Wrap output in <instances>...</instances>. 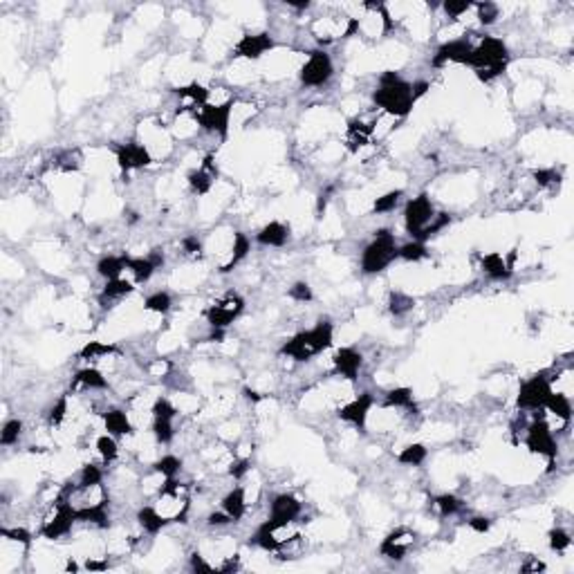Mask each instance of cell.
<instances>
[{"label": "cell", "instance_id": "6da1fadb", "mask_svg": "<svg viewBox=\"0 0 574 574\" xmlns=\"http://www.w3.org/2000/svg\"><path fill=\"white\" fill-rule=\"evenodd\" d=\"M372 102L386 115L404 119L411 115L413 106L417 104L413 97V83L404 81L397 72H384L379 76L377 90L372 92Z\"/></svg>", "mask_w": 574, "mask_h": 574}, {"label": "cell", "instance_id": "7a4b0ae2", "mask_svg": "<svg viewBox=\"0 0 574 574\" xmlns=\"http://www.w3.org/2000/svg\"><path fill=\"white\" fill-rule=\"evenodd\" d=\"M507 61H510V50L505 43L496 36H484L478 46H473L467 65L476 70V76L482 83H489L507 70Z\"/></svg>", "mask_w": 574, "mask_h": 574}, {"label": "cell", "instance_id": "3957f363", "mask_svg": "<svg viewBox=\"0 0 574 574\" xmlns=\"http://www.w3.org/2000/svg\"><path fill=\"white\" fill-rule=\"evenodd\" d=\"M332 339H335V326L330 321H318L314 328L303 330V332L294 335L290 341H285L281 348V355L299 363L310 361L332 346Z\"/></svg>", "mask_w": 574, "mask_h": 574}, {"label": "cell", "instance_id": "277c9868", "mask_svg": "<svg viewBox=\"0 0 574 574\" xmlns=\"http://www.w3.org/2000/svg\"><path fill=\"white\" fill-rule=\"evenodd\" d=\"M397 240L395 234L388 229L374 231V238L366 249L361 251V272L363 274H379L393 260H397Z\"/></svg>", "mask_w": 574, "mask_h": 574}, {"label": "cell", "instance_id": "5b68a950", "mask_svg": "<svg viewBox=\"0 0 574 574\" xmlns=\"http://www.w3.org/2000/svg\"><path fill=\"white\" fill-rule=\"evenodd\" d=\"M74 523H79V518H76V510L70 505V500L65 498L63 493L57 496V500L52 503L50 512L46 514L41 523V529L38 534L48 540H59L63 536H68L72 532Z\"/></svg>", "mask_w": 574, "mask_h": 574}, {"label": "cell", "instance_id": "8992f818", "mask_svg": "<svg viewBox=\"0 0 574 574\" xmlns=\"http://www.w3.org/2000/svg\"><path fill=\"white\" fill-rule=\"evenodd\" d=\"M525 447L536 456H543L550 462V469L554 467V460L559 456V444L554 438V430L547 426V422L538 413L534 415L532 424L525 428Z\"/></svg>", "mask_w": 574, "mask_h": 574}, {"label": "cell", "instance_id": "52a82bcc", "mask_svg": "<svg viewBox=\"0 0 574 574\" xmlns=\"http://www.w3.org/2000/svg\"><path fill=\"white\" fill-rule=\"evenodd\" d=\"M552 391L554 388H552V377H547V372L532 374V377L521 384L516 404L521 411H540Z\"/></svg>", "mask_w": 574, "mask_h": 574}, {"label": "cell", "instance_id": "ba28073f", "mask_svg": "<svg viewBox=\"0 0 574 574\" xmlns=\"http://www.w3.org/2000/svg\"><path fill=\"white\" fill-rule=\"evenodd\" d=\"M231 115H234V104H204L193 113L195 124L206 132H216L220 137H227L231 126Z\"/></svg>", "mask_w": 574, "mask_h": 574}, {"label": "cell", "instance_id": "9c48e42d", "mask_svg": "<svg viewBox=\"0 0 574 574\" xmlns=\"http://www.w3.org/2000/svg\"><path fill=\"white\" fill-rule=\"evenodd\" d=\"M153 438L158 444H171L175 438V417H178V408L169 400V397H158L153 402Z\"/></svg>", "mask_w": 574, "mask_h": 574}, {"label": "cell", "instance_id": "30bf717a", "mask_svg": "<svg viewBox=\"0 0 574 574\" xmlns=\"http://www.w3.org/2000/svg\"><path fill=\"white\" fill-rule=\"evenodd\" d=\"M335 74V63L326 50H314L307 54V61L301 68V83L305 88H321Z\"/></svg>", "mask_w": 574, "mask_h": 574}, {"label": "cell", "instance_id": "8fae6325", "mask_svg": "<svg viewBox=\"0 0 574 574\" xmlns=\"http://www.w3.org/2000/svg\"><path fill=\"white\" fill-rule=\"evenodd\" d=\"M242 310H245V301H242V296L229 292V294L223 296V299H218L214 305H209L204 316H206L209 326H211L214 330H225L242 314Z\"/></svg>", "mask_w": 574, "mask_h": 574}, {"label": "cell", "instance_id": "7c38bea8", "mask_svg": "<svg viewBox=\"0 0 574 574\" xmlns=\"http://www.w3.org/2000/svg\"><path fill=\"white\" fill-rule=\"evenodd\" d=\"M433 218H435V206L426 193L411 197L404 206V225H406V231L413 238H417L419 231H422Z\"/></svg>", "mask_w": 574, "mask_h": 574}, {"label": "cell", "instance_id": "4fadbf2b", "mask_svg": "<svg viewBox=\"0 0 574 574\" xmlns=\"http://www.w3.org/2000/svg\"><path fill=\"white\" fill-rule=\"evenodd\" d=\"M471 50H473V43L469 38H451L438 48L430 65H433V68H442V65H449V63L467 65Z\"/></svg>", "mask_w": 574, "mask_h": 574}, {"label": "cell", "instance_id": "5bb4252c", "mask_svg": "<svg viewBox=\"0 0 574 574\" xmlns=\"http://www.w3.org/2000/svg\"><path fill=\"white\" fill-rule=\"evenodd\" d=\"M301 512H303V505L299 498H294L292 493H279L274 496V500L270 503L267 521H272L274 525H294Z\"/></svg>", "mask_w": 574, "mask_h": 574}, {"label": "cell", "instance_id": "9a60e30c", "mask_svg": "<svg viewBox=\"0 0 574 574\" xmlns=\"http://www.w3.org/2000/svg\"><path fill=\"white\" fill-rule=\"evenodd\" d=\"M115 155H117V164L119 169L128 173V171H137V169H144L148 167L153 162L150 160V153L148 148L144 146L139 141H126V144H119L115 146Z\"/></svg>", "mask_w": 574, "mask_h": 574}, {"label": "cell", "instance_id": "2e32d148", "mask_svg": "<svg viewBox=\"0 0 574 574\" xmlns=\"http://www.w3.org/2000/svg\"><path fill=\"white\" fill-rule=\"evenodd\" d=\"M274 50V38L267 34V31H260V34H245L234 48V57L238 59H247V61H256L260 59L265 52Z\"/></svg>", "mask_w": 574, "mask_h": 574}, {"label": "cell", "instance_id": "e0dca14e", "mask_svg": "<svg viewBox=\"0 0 574 574\" xmlns=\"http://www.w3.org/2000/svg\"><path fill=\"white\" fill-rule=\"evenodd\" d=\"M415 543V534L411 532V529H395V532H391L388 536H386L382 540V545H379V552L386 556V559H393V561H402L408 552H411Z\"/></svg>", "mask_w": 574, "mask_h": 574}, {"label": "cell", "instance_id": "ac0fdd59", "mask_svg": "<svg viewBox=\"0 0 574 574\" xmlns=\"http://www.w3.org/2000/svg\"><path fill=\"white\" fill-rule=\"evenodd\" d=\"M372 404H374L372 395L361 393V395L355 397V400H350L348 404H344L339 408V419H344V422L352 424L355 428H363L366 426V419H368Z\"/></svg>", "mask_w": 574, "mask_h": 574}, {"label": "cell", "instance_id": "d6986e66", "mask_svg": "<svg viewBox=\"0 0 574 574\" xmlns=\"http://www.w3.org/2000/svg\"><path fill=\"white\" fill-rule=\"evenodd\" d=\"M332 363H335V374H339V377H344L348 382H357L363 357L355 348H339L332 357Z\"/></svg>", "mask_w": 574, "mask_h": 574}, {"label": "cell", "instance_id": "ffe728a7", "mask_svg": "<svg viewBox=\"0 0 574 574\" xmlns=\"http://www.w3.org/2000/svg\"><path fill=\"white\" fill-rule=\"evenodd\" d=\"M540 413L545 417H552L556 419V426L563 428L570 424L572 419V402H570V395L568 393H561V391H552L550 397L545 400V406L540 408Z\"/></svg>", "mask_w": 574, "mask_h": 574}, {"label": "cell", "instance_id": "44dd1931", "mask_svg": "<svg viewBox=\"0 0 574 574\" xmlns=\"http://www.w3.org/2000/svg\"><path fill=\"white\" fill-rule=\"evenodd\" d=\"M216 180H218V167L214 162V155H206L200 167H197L193 173H189V186L197 195H206L214 189Z\"/></svg>", "mask_w": 574, "mask_h": 574}, {"label": "cell", "instance_id": "7402d4cb", "mask_svg": "<svg viewBox=\"0 0 574 574\" xmlns=\"http://www.w3.org/2000/svg\"><path fill=\"white\" fill-rule=\"evenodd\" d=\"M514 258L516 253H510V256H503L498 251H491V253H484L482 256V272L489 276V279H510L512 272H514Z\"/></svg>", "mask_w": 574, "mask_h": 574}, {"label": "cell", "instance_id": "603a6c76", "mask_svg": "<svg viewBox=\"0 0 574 574\" xmlns=\"http://www.w3.org/2000/svg\"><path fill=\"white\" fill-rule=\"evenodd\" d=\"M287 240H290V227L279 220H272L256 234V242L262 247H283Z\"/></svg>", "mask_w": 574, "mask_h": 574}, {"label": "cell", "instance_id": "cb8c5ba5", "mask_svg": "<svg viewBox=\"0 0 574 574\" xmlns=\"http://www.w3.org/2000/svg\"><path fill=\"white\" fill-rule=\"evenodd\" d=\"M104 426L110 435L115 438H126L132 433V422L126 411H121V408H110V411H104Z\"/></svg>", "mask_w": 574, "mask_h": 574}, {"label": "cell", "instance_id": "d4e9b609", "mask_svg": "<svg viewBox=\"0 0 574 574\" xmlns=\"http://www.w3.org/2000/svg\"><path fill=\"white\" fill-rule=\"evenodd\" d=\"M137 523H139V527L144 529V532L150 534V536L160 534L162 529L169 525V521L158 512L155 505H144L141 510L137 512Z\"/></svg>", "mask_w": 574, "mask_h": 574}, {"label": "cell", "instance_id": "484cf974", "mask_svg": "<svg viewBox=\"0 0 574 574\" xmlns=\"http://www.w3.org/2000/svg\"><path fill=\"white\" fill-rule=\"evenodd\" d=\"M72 388H81V391H106L108 388V379L104 377L102 370H97L94 366L83 368L74 374L72 379Z\"/></svg>", "mask_w": 574, "mask_h": 574}, {"label": "cell", "instance_id": "4316f807", "mask_svg": "<svg viewBox=\"0 0 574 574\" xmlns=\"http://www.w3.org/2000/svg\"><path fill=\"white\" fill-rule=\"evenodd\" d=\"M372 137V126L366 124L361 119H352L346 130V144L350 150H359L361 146H366Z\"/></svg>", "mask_w": 574, "mask_h": 574}, {"label": "cell", "instance_id": "83f0119b", "mask_svg": "<svg viewBox=\"0 0 574 574\" xmlns=\"http://www.w3.org/2000/svg\"><path fill=\"white\" fill-rule=\"evenodd\" d=\"M223 512H227L231 518H234V523L240 521V518L247 514V496H245V489H242V487H234L229 493H225Z\"/></svg>", "mask_w": 574, "mask_h": 574}, {"label": "cell", "instance_id": "f1b7e54d", "mask_svg": "<svg viewBox=\"0 0 574 574\" xmlns=\"http://www.w3.org/2000/svg\"><path fill=\"white\" fill-rule=\"evenodd\" d=\"M126 262H128L126 253H121V256H113V253H110V256H104L97 262V274L104 276L106 281L121 279V274L126 272Z\"/></svg>", "mask_w": 574, "mask_h": 574}, {"label": "cell", "instance_id": "f546056e", "mask_svg": "<svg viewBox=\"0 0 574 574\" xmlns=\"http://www.w3.org/2000/svg\"><path fill=\"white\" fill-rule=\"evenodd\" d=\"M135 287H132V283L128 279H113V281H106L104 285V290L102 294H99V301L106 303V301H119V299H124V296H128Z\"/></svg>", "mask_w": 574, "mask_h": 574}, {"label": "cell", "instance_id": "4dcf8cb0", "mask_svg": "<svg viewBox=\"0 0 574 574\" xmlns=\"http://www.w3.org/2000/svg\"><path fill=\"white\" fill-rule=\"evenodd\" d=\"M249 249H251L249 238H247L245 234H240V231H236V234H234V247H231V256H229V260L223 265V267H220V272L227 274V272L234 270L240 260H245V258H247Z\"/></svg>", "mask_w": 574, "mask_h": 574}, {"label": "cell", "instance_id": "1f68e13d", "mask_svg": "<svg viewBox=\"0 0 574 574\" xmlns=\"http://www.w3.org/2000/svg\"><path fill=\"white\" fill-rule=\"evenodd\" d=\"M113 355H119V348L113 344H102V341H90V344H85L79 352V357L83 361H102Z\"/></svg>", "mask_w": 574, "mask_h": 574}, {"label": "cell", "instance_id": "d6a6232c", "mask_svg": "<svg viewBox=\"0 0 574 574\" xmlns=\"http://www.w3.org/2000/svg\"><path fill=\"white\" fill-rule=\"evenodd\" d=\"M460 507H462V503L456 498L454 493H440V496H435V498H430V510H433L440 518L458 514Z\"/></svg>", "mask_w": 574, "mask_h": 574}, {"label": "cell", "instance_id": "836d02e7", "mask_svg": "<svg viewBox=\"0 0 574 574\" xmlns=\"http://www.w3.org/2000/svg\"><path fill=\"white\" fill-rule=\"evenodd\" d=\"M426 456H428V451L424 444H408L400 451L397 462H400V465H406V467H419L426 460Z\"/></svg>", "mask_w": 574, "mask_h": 574}, {"label": "cell", "instance_id": "e575fe53", "mask_svg": "<svg viewBox=\"0 0 574 574\" xmlns=\"http://www.w3.org/2000/svg\"><path fill=\"white\" fill-rule=\"evenodd\" d=\"M94 447H97V454H99V458H102V460L106 462V465H108V462L117 460V456H119V444H117V438H115V435H110V433L99 435Z\"/></svg>", "mask_w": 574, "mask_h": 574}, {"label": "cell", "instance_id": "d590c367", "mask_svg": "<svg viewBox=\"0 0 574 574\" xmlns=\"http://www.w3.org/2000/svg\"><path fill=\"white\" fill-rule=\"evenodd\" d=\"M173 305V296L169 292H153L150 296H146V301H144V310L148 312H155V314H167Z\"/></svg>", "mask_w": 574, "mask_h": 574}, {"label": "cell", "instance_id": "8d00e7d4", "mask_svg": "<svg viewBox=\"0 0 574 574\" xmlns=\"http://www.w3.org/2000/svg\"><path fill=\"white\" fill-rule=\"evenodd\" d=\"M426 256H428L426 245L424 242H419V240H411V242H406V245H402L400 249H397V258H402L406 262H419V260H424Z\"/></svg>", "mask_w": 574, "mask_h": 574}, {"label": "cell", "instance_id": "74e56055", "mask_svg": "<svg viewBox=\"0 0 574 574\" xmlns=\"http://www.w3.org/2000/svg\"><path fill=\"white\" fill-rule=\"evenodd\" d=\"M386 408H415L411 388H393L384 400Z\"/></svg>", "mask_w": 574, "mask_h": 574}, {"label": "cell", "instance_id": "f35d334b", "mask_svg": "<svg viewBox=\"0 0 574 574\" xmlns=\"http://www.w3.org/2000/svg\"><path fill=\"white\" fill-rule=\"evenodd\" d=\"M153 469H155L158 473H162L164 478H175L182 471V460L178 456H173V454H167V456H162L155 465H153Z\"/></svg>", "mask_w": 574, "mask_h": 574}, {"label": "cell", "instance_id": "ab89813d", "mask_svg": "<svg viewBox=\"0 0 574 574\" xmlns=\"http://www.w3.org/2000/svg\"><path fill=\"white\" fill-rule=\"evenodd\" d=\"M20 435H23V422L20 419H7L3 430H0V444L3 447H14Z\"/></svg>", "mask_w": 574, "mask_h": 574}, {"label": "cell", "instance_id": "60d3db41", "mask_svg": "<svg viewBox=\"0 0 574 574\" xmlns=\"http://www.w3.org/2000/svg\"><path fill=\"white\" fill-rule=\"evenodd\" d=\"M402 195H404V191H402V189L384 193L382 197H377V200H374V204H372V211H374V214H391V211H395V206L400 204Z\"/></svg>", "mask_w": 574, "mask_h": 574}, {"label": "cell", "instance_id": "b9f144b4", "mask_svg": "<svg viewBox=\"0 0 574 574\" xmlns=\"http://www.w3.org/2000/svg\"><path fill=\"white\" fill-rule=\"evenodd\" d=\"M65 417H68V397L63 395L52 404L50 413H48V424L50 426H61L65 422Z\"/></svg>", "mask_w": 574, "mask_h": 574}, {"label": "cell", "instance_id": "7bdbcfd3", "mask_svg": "<svg viewBox=\"0 0 574 574\" xmlns=\"http://www.w3.org/2000/svg\"><path fill=\"white\" fill-rule=\"evenodd\" d=\"M473 9L478 12V18L482 25H491L500 14V7L496 3H489V0H484V3H473Z\"/></svg>", "mask_w": 574, "mask_h": 574}, {"label": "cell", "instance_id": "ee69618b", "mask_svg": "<svg viewBox=\"0 0 574 574\" xmlns=\"http://www.w3.org/2000/svg\"><path fill=\"white\" fill-rule=\"evenodd\" d=\"M388 310H391L395 316H402V314H406L408 310H413V299H411V296L402 294V292H395V294H391Z\"/></svg>", "mask_w": 574, "mask_h": 574}, {"label": "cell", "instance_id": "f6af8a7d", "mask_svg": "<svg viewBox=\"0 0 574 574\" xmlns=\"http://www.w3.org/2000/svg\"><path fill=\"white\" fill-rule=\"evenodd\" d=\"M97 482H104V471L97 465H92V462H88V465L81 467L76 484H97Z\"/></svg>", "mask_w": 574, "mask_h": 574}, {"label": "cell", "instance_id": "bcb514c9", "mask_svg": "<svg viewBox=\"0 0 574 574\" xmlns=\"http://www.w3.org/2000/svg\"><path fill=\"white\" fill-rule=\"evenodd\" d=\"M442 9H444V14H447L451 20H456V18H460L462 14H467L469 9H473V3H471V0H460V3H456V0H444V3H442Z\"/></svg>", "mask_w": 574, "mask_h": 574}, {"label": "cell", "instance_id": "7dc6e473", "mask_svg": "<svg viewBox=\"0 0 574 574\" xmlns=\"http://www.w3.org/2000/svg\"><path fill=\"white\" fill-rule=\"evenodd\" d=\"M547 538H550V547L554 550V552H566L572 545L570 534L566 532V529H561V527L552 529V532L547 534Z\"/></svg>", "mask_w": 574, "mask_h": 574}, {"label": "cell", "instance_id": "c3c4849f", "mask_svg": "<svg viewBox=\"0 0 574 574\" xmlns=\"http://www.w3.org/2000/svg\"><path fill=\"white\" fill-rule=\"evenodd\" d=\"M287 294H290V299L299 301V303H310L314 299V296H312V287L307 285V283H303V281L294 283L290 290H287Z\"/></svg>", "mask_w": 574, "mask_h": 574}, {"label": "cell", "instance_id": "681fc988", "mask_svg": "<svg viewBox=\"0 0 574 574\" xmlns=\"http://www.w3.org/2000/svg\"><path fill=\"white\" fill-rule=\"evenodd\" d=\"M0 536L16 540V543H23V545H31V534L25 527H3L0 529Z\"/></svg>", "mask_w": 574, "mask_h": 574}, {"label": "cell", "instance_id": "f907efd6", "mask_svg": "<svg viewBox=\"0 0 574 574\" xmlns=\"http://www.w3.org/2000/svg\"><path fill=\"white\" fill-rule=\"evenodd\" d=\"M234 523V518H231L227 512H214V514H209V518H206V525L209 527H227V525H231Z\"/></svg>", "mask_w": 574, "mask_h": 574}, {"label": "cell", "instance_id": "816d5d0a", "mask_svg": "<svg viewBox=\"0 0 574 574\" xmlns=\"http://www.w3.org/2000/svg\"><path fill=\"white\" fill-rule=\"evenodd\" d=\"M534 178L540 186H550V184H559V173L554 169H543V171H536Z\"/></svg>", "mask_w": 574, "mask_h": 574}, {"label": "cell", "instance_id": "f5cc1de1", "mask_svg": "<svg viewBox=\"0 0 574 574\" xmlns=\"http://www.w3.org/2000/svg\"><path fill=\"white\" fill-rule=\"evenodd\" d=\"M182 249L184 253H191V256H200L202 253V242L197 240V236H189L182 240Z\"/></svg>", "mask_w": 574, "mask_h": 574}, {"label": "cell", "instance_id": "db71d44e", "mask_svg": "<svg viewBox=\"0 0 574 574\" xmlns=\"http://www.w3.org/2000/svg\"><path fill=\"white\" fill-rule=\"evenodd\" d=\"M469 527L478 534H487L489 527H491V521L489 518H484V516H476V518H471L469 521Z\"/></svg>", "mask_w": 574, "mask_h": 574}, {"label": "cell", "instance_id": "11a10c76", "mask_svg": "<svg viewBox=\"0 0 574 574\" xmlns=\"http://www.w3.org/2000/svg\"><path fill=\"white\" fill-rule=\"evenodd\" d=\"M167 370H169L167 361H162V359H155L153 363H148V372L153 374V377H164Z\"/></svg>", "mask_w": 574, "mask_h": 574}, {"label": "cell", "instance_id": "9f6ffc18", "mask_svg": "<svg viewBox=\"0 0 574 574\" xmlns=\"http://www.w3.org/2000/svg\"><path fill=\"white\" fill-rule=\"evenodd\" d=\"M83 568H85V570H90V572H102V570H108V561H94V559H88Z\"/></svg>", "mask_w": 574, "mask_h": 574}, {"label": "cell", "instance_id": "6f0895ef", "mask_svg": "<svg viewBox=\"0 0 574 574\" xmlns=\"http://www.w3.org/2000/svg\"><path fill=\"white\" fill-rule=\"evenodd\" d=\"M428 90H430L428 81H415V83H413V97H415V102H417L419 97H424Z\"/></svg>", "mask_w": 574, "mask_h": 574}, {"label": "cell", "instance_id": "680465c9", "mask_svg": "<svg viewBox=\"0 0 574 574\" xmlns=\"http://www.w3.org/2000/svg\"><path fill=\"white\" fill-rule=\"evenodd\" d=\"M540 570H545V563L540 561H529L525 566H521V572H540Z\"/></svg>", "mask_w": 574, "mask_h": 574}, {"label": "cell", "instance_id": "91938a15", "mask_svg": "<svg viewBox=\"0 0 574 574\" xmlns=\"http://www.w3.org/2000/svg\"><path fill=\"white\" fill-rule=\"evenodd\" d=\"M245 395H247V400H251V402H260L262 400V395L256 393V391H251V388H245Z\"/></svg>", "mask_w": 574, "mask_h": 574}]
</instances>
